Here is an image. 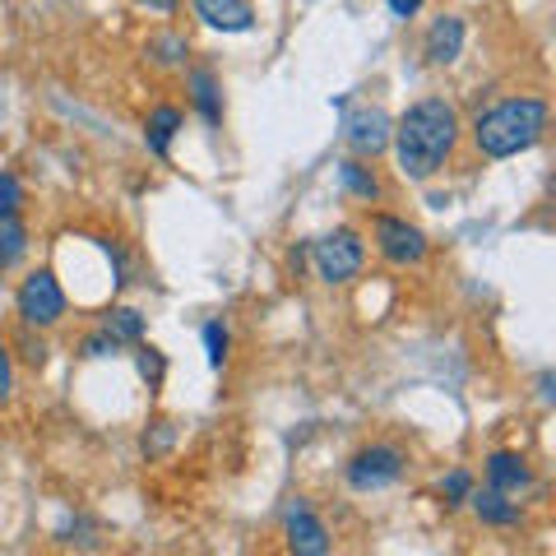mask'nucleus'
Returning <instances> with one entry per match:
<instances>
[{
  "label": "nucleus",
  "instance_id": "f257e3e1",
  "mask_svg": "<svg viewBox=\"0 0 556 556\" xmlns=\"http://www.w3.org/2000/svg\"><path fill=\"white\" fill-rule=\"evenodd\" d=\"M394 159L408 181H431L437 172L455 159L459 144V112L445 98H422L394 121Z\"/></svg>",
  "mask_w": 556,
  "mask_h": 556
},
{
  "label": "nucleus",
  "instance_id": "f03ea898",
  "mask_svg": "<svg viewBox=\"0 0 556 556\" xmlns=\"http://www.w3.org/2000/svg\"><path fill=\"white\" fill-rule=\"evenodd\" d=\"M543 135H547V102L543 98H506L473 121V144L482 159L529 153Z\"/></svg>",
  "mask_w": 556,
  "mask_h": 556
},
{
  "label": "nucleus",
  "instance_id": "7ed1b4c3",
  "mask_svg": "<svg viewBox=\"0 0 556 556\" xmlns=\"http://www.w3.org/2000/svg\"><path fill=\"white\" fill-rule=\"evenodd\" d=\"M311 260H316V274L325 283H353L367 265V241L357 237V228H334L320 241H311Z\"/></svg>",
  "mask_w": 556,
  "mask_h": 556
},
{
  "label": "nucleus",
  "instance_id": "20e7f679",
  "mask_svg": "<svg viewBox=\"0 0 556 556\" xmlns=\"http://www.w3.org/2000/svg\"><path fill=\"white\" fill-rule=\"evenodd\" d=\"M404 464H408V455L399 445L371 441L348 459V486H353V492H386V486L404 478Z\"/></svg>",
  "mask_w": 556,
  "mask_h": 556
},
{
  "label": "nucleus",
  "instance_id": "39448f33",
  "mask_svg": "<svg viewBox=\"0 0 556 556\" xmlns=\"http://www.w3.org/2000/svg\"><path fill=\"white\" fill-rule=\"evenodd\" d=\"M20 316L28 329H51L65 316V288L51 269H33L20 283Z\"/></svg>",
  "mask_w": 556,
  "mask_h": 556
},
{
  "label": "nucleus",
  "instance_id": "423d86ee",
  "mask_svg": "<svg viewBox=\"0 0 556 556\" xmlns=\"http://www.w3.org/2000/svg\"><path fill=\"white\" fill-rule=\"evenodd\" d=\"M371 232H376V251L386 255L390 265H399V269L422 265V260H427V237H422V228H413L408 218L376 214L371 218Z\"/></svg>",
  "mask_w": 556,
  "mask_h": 556
},
{
  "label": "nucleus",
  "instance_id": "0eeeda50",
  "mask_svg": "<svg viewBox=\"0 0 556 556\" xmlns=\"http://www.w3.org/2000/svg\"><path fill=\"white\" fill-rule=\"evenodd\" d=\"M283 538H288V552L292 556H334V538H329V529L320 525V515L306 506V501L298 496L283 515Z\"/></svg>",
  "mask_w": 556,
  "mask_h": 556
},
{
  "label": "nucleus",
  "instance_id": "6e6552de",
  "mask_svg": "<svg viewBox=\"0 0 556 556\" xmlns=\"http://www.w3.org/2000/svg\"><path fill=\"white\" fill-rule=\"evenodd\" d=\"M343 135H348V144H353V153H362V159H376V153L390 149L394 121H390L386 108H371V102H362V108L348 112Z\"/></svg>",
  "mask_w": 556,
  "mask_h": 556
},
{
  "label": "nucleus",
  "instance_id": "1a4fd4ad",
  "mask_svg": "<svg viewBox=\"0 0 556 556\" xmlns=\"http://www.w3.org/2000/svg\"><path fill=\"white\" fill-rule=\"evenodd\" d=\"M482 468H486V486H492V492L519 496L525 486H533V468L519 450H496V455H486Z\"/></svg>",
  "mask_w": 556,
  "mask_h": 556
},
{
  "label": "nucleus",
  "instance_id": "9d476101",
  "mask_svg": "<svg viewBox=\"0 0 556 556\" xmlns=\"http://www.w3.org/2000/svg\"><path fill=\"white\" fill-rule=\"evenodd\" d=\"M195 5V20L218 28V33H251L255 10L251 0H190Z\"/></svg>",
  "mask_w": 556,
  "mask_h": 556
},
{
  "label": "nucleus",
  "instance_id": "9b49d317",
  "mask_svg": "<svg viewBox=\"0 0 556 556\" xmlns=\"http://www.w3.org/2000/svg\"><path fill=\"white\" fill-rule=\"evenodd\" d=\"M422 51H427L431 65H455L459 51H464V20L459 14H441V20H431Z\"/></svg>",
  "mask_w": 556,
  "mask_h": 556
},
{
  "label": "nucleus",
  "instance_id": "f8f14e48",
  "mask_svg": "<svg viewBox=\"0 0 556 556\" xmlns=\"http://www.w3.org/2000/svg\"><path fill=\"white\" fill-rule=\"evenodd\" d=\"M190 102H195V112L204 116V126H218L223 121V93H218V79L208 65L190 70Z\"/></svg>",
  "mask_w": 556,
  "mask_h": 556
},
{
  "label": "nucleus",
  "instance_id": "ddd939ff",
  "mask_svg": "<svg viewBox=\"0 0 556 556\" xmlns=\"http://www.w3.org/2000/svg\"><path fill=\"white\" fill-rule=\"evenodd\" d=\"M468 501H473V510H478L482 525H492V529H510V525H519V506H515L506 492H492V486H482V492H473Z\"/></svg>",
  "mask_w": 556,
  "mask_h": 556
},
{
  "label": "nucleus",
  "instance_id": "4468645a",
  "mask_svg": "<svg viewBox=\"0 0 556 556\" xmlns=\"http://www.w3.org/2000/svg\"><path fill=\"white\" fill-rule=\"evenodd\" d=\"M181 130V112L177 108H153L149 116V126H144V144L153 159H167V149H172V135Z\"/></svg>",
  "mask_w": 556,
  "mask_h": 556
},
{
  "label": "nucleus",
  "instance_id": "2eb2a0df",
  "mask_svg": "<svg viewBox=\"0 0 556 556\" xmlns=\"http://www.w3.org/2000/svg\"><path fill=\"white\" fill-rule=\"evenodd\" d=\"M28 255V228L20 214H5L0 218V269H14L20 260Z\"/></svg>",
  "mask_w": 556,
  "mask_h": 556
},
{
  "label": "nucleus",
  "instance_id": "dca6fc26",
  "mask_svg": "<svg viewBox=\"0 0 556 556\" xmlns=\"http://www.w3.org/2000/svg\"><path fill=\"white\" fill-rule=\"evenodd\" d=\"M339 181H343V190L348 195H357V200H380V181H376V172L371 167H362L357 159H343L339 163Z\"/></svg>",
  "mask_w": 556,
  "mask_h": 556
},
{
  "label": "nucleus",
  "instance_id": "f3484780",
  "mask_svg": "<svg viewBox=\"0 0 556 556\" xmlns=\"http://www.w3.org/2000/svg\"><path fill=\"white\" fill-rule=\"evenodd\" d=\"M102 329H108V334L126 348V343H139L144 339V316H139L135 306H112L108 311V320H102Z\"/></svg>",
  "mask_w": 556,
  "mask_h": 556
},
{
  "label": "nucleus",
  "instance_id": "a211bd4d",
  "mask_svg": "<svg viewBox=\"0 0 556 556\" xmlns=\"http://www.w3.org/2000/svg\"><path fill=\"white\" fill-rule=\"evenodd\" d=\"M61 543L79 547V552H93L102 543V525H98V519H89V515H75L70 525H61Z\"/></svg>",
  "mask_w": 556,
  "mask_h": 556
},
{
  "label": "nucleus",
  "instance_id": "6ab92c4d",
  "mask_svg": "<svg viewBox=\"0 0 556 556\" xmlns=\"http://www.w3.org/2000/svg\"><path fill=\"white\" fill-rule=\"evenodd\" d=\"M149 56L159 61V65H181V61L190 56V42L177 38V33H163V38H153V42H149Z\"/></svg>",
  "mask_w": 556,
  "mask_h": 556
},
{
  "label": "nucleus",
  "instance_id": "aec40b11",
  "mask_svg": "<svg viewBox=\"0 0 556 556\" xmlns=\"http://www.w3.org/2000/svg\"><path fill=\"white\" fill-rule=\"evenodd\" d=\"M473 496V478H468V468H450L441 478V501L445 506H464V501Z\"/></svg>",
  "mask_w": 556,
  "mask_h": 556
},
{
  "label": "nucleus",
  "instance_id": "412c9836",
  "mask_svg": "<svg viewBox=\"0 0 556 556\" xmlns=\"http://www.w3.org/2000/svg\"><path fill=\"white\" fill-rule=\"evenodd\" d=\"M204 357H208V367H223V362H228V329H223V320L204 325Z\"/></svg>",
  "mask_w": 556,
  "mask_h": 556
},
{
  "label": "nucleus",
  "instance_id": "4be33fe9",
  "mask_svg": "<svg viewBox=\"0 0 556 556\" xmlns=\"http://www.w3.org/2000/svg\"><path fill=\"white\" fill-rule=\"evenodd\" d=\"M20 204H24V186L14 172H0V218L5 214H20Z\"/></svg>",
  "mask_w": 556,
  "mask_h": 556
},
{
  "label": "nucleus",
  "instance_id": "5701e85b",
  "mask_svg": "<svg viewBox=\"0 0 556 556\" xmlns=\"http://www.w3.org/2000/svg\"><path fill=\"white\" fill-rule=\"evenodd\" d=\"M79 353H84V357H93V362H102V357H116V353H121V343L108 334V329H93V334L79 343Z\"/></svg>",
  "mask_w": 556,
  "mask_h": 556
},
{
  "label": "nucleus",
  "instance_id": "b1692460",
  "mask_svg": "<svg viewBox=\"0 0 556 556\" xmlns=\"http://www.w3.org/2000/svg\"><path fill=\"white\" fill-rule=\"evenodd\" d=\"M163 371H167V362H163L159 348H139V376L149 380V390L163 386Z\"/></svg>",
  "mask_w": 556,
  "mask_h": 556
},
{
  "label": "nucleus",
  "instance_id": "393cba45",
  "mask_svg": "<svg viewBox=\"0 0 556 556\" xmlns=\"http://www.w3.org/2000/svg\"><path fill=\"white\" fill-rule=\"evenodd\" d=\"M20 353H24V362L33 371L47 367V339H33V329H24V334H20Z\"/></svg>",
  "mask_w": 556,
  "mask_h": 556
},
{
  "label": "nucleus",
  "instance_id": "a878e982",
  "mask_svg": "<svg viewBox=\"0 0 556 556\" xmlns=\"http://www.w3.org/2000/svg\"><path fill=\"white\" fill-rule=\"evenodd\" d=\"M172 437H177V431H172V422H153V431H144V455H149V459L163 455V450L172 445Z\"/></svg>",
  "mask_w": 556,
  "mask_h": 556
},
{
  "label": "nucleus",
  "instance_id": "bb28decb",
  "mask_svg": "<svg viewBox=\"0 0 556 556\" xmlns=\"http://www.w3.org/2000/svg\"><path fill=\"white\" fill-rule=\"evenodd\" d=\"M14 399V357H10V348L0 343V404H10Z\"/></svg>",
  "mask_w": 556,
  "mask_h": 556
},
{
  "label": "nucleus",
  "instance_id": "cd10ccee",
  "mask_svg": "<svg viewBox=\"0 0 556 556\" xmlns=\"http://www.w3.org/2000/svg\"><path fill=\"white\" fill-rule=\"evenodd\" d=\"M386 5H390V14H394V20H413V14L422 10L427 0H386Z\"/></svg>",
  "mask_w": 556,
  "mask_h": 556
},
{
  "label": "nucleus",
  "instance_id": "c85d7f7f",
  "mask_svg": "<svg viewBox=\"0 0 556 556\" xmlns=\"http://www.w3.org/2000/svg\"><path fill=\"white\" fill-rule=\"evenodd\" d=\"M135 5H144V10H159V14H172L181 5V0H135Z\"/></svg>",
  "mask_w": 556,
  "mask_h": 556
},
{
  "label": "nucleus",
  "instance_id": "c756f323",
  "mask_svg": "<svg viewBox=\"0 0 556 556\" xmlns=\"http://www.w3.org/2000/svg\"><path fill=\"white\" fill-rule=\"evenodd\" d=\"M538 394H543L547 404H552V371H543V376H538Z\"/></svg>",
  "mask_w": 556,
  "mask_h": 556
}]
</instances>
